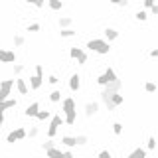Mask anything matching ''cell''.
Returning a JSON list of instances; mask_svg holds the SVG:
<instances>
[{"instance_id": "6da1fadb", "label": "cell", "mask_w": 158, "mask_h": 158, "mask_svg": "<svg viewBox=\"0 0 158 158\" xmlns=\"http://www.w3.org/2000/svg\"><path fill=\"white\" fill-rule=\"evenodd\" d=\"M121 89H123V81H121V79L107 83V85L101 89V93H99V99L105 103V107L109 109V111H115V107H113V103H111V97L115 95V93H121Z\"/></svg>"}, {"instance_id": "7a4b0ae2", "label": "cell", "mask_w": 158, "mask_h": 158, "mask_svg": "<svg viewBox=\"0 0 158 158\" xmlns=\"http://www.w3.org/2000/svg\"><path fill=\"white\" fill-rule=\"evenodd\" d=\"M85 48L89 49V52L99 53V56H109V53H111V44L105 42L103 38H91L85 44Z\"/></svg>"}, {"instance_id": "3957f363", "label": "cell", "mask_w": 158, "mask_h": 158, "mask_svg": "<svg viewBox=\"0 0 158 158\" xmlns=\"http://www.w3.org/2000/svg\"><path fill=\"white\" fill-rule=\"evenodd\" d=\"M59 127H63V117L52 115L49 117V125H48V138H56Z\"/></svg>"}, {"instance_id": "277c9868", "label": "cell", "mask_w": 158, "mask_h": 158, "mask_svg": "<svg viewBox=\"0 0 158 158\" xmlns=\"http://www.w3.org/2000/svg\"><path fill=\"white\" fill-rule=\"evenodd\" d=\"M12 89H14V79H2V81H0V101L10 99Z\"/></svg>"}, {"instance_id": "5b68a950", "label": "cell", "mask_w": 158, "mask_h": 158, "mask_svg": "<svg viewBox=\"0 0 158 158\" xmlns=\"http://www.w3.org/2000/svg\"><path fill=\"white\" fill-rule=\"evenodd\" d=\"M83 111H85V117L87 118H93L99 113V101H89L85 107H83Z\"/></svg>"}, {"instance_id": "8992f818", "label": "cell", "mask_w": 158, "mask_h": 158, "mask_svg": "<svg viewBox=\"0 0 158 158\" xmlns=\"http://www.w3.org/2000/svg\"><path fill=\"white\" fill-rule=\"evenodd\" d=\"M61 109H63V115H65V113H71V111H77L75 109V99L73 97H65V99H61Z\"/></svg>"}, {"instance_id": "52a82bcc", "label": "cell", "mask_w": 158, "mask_h": 158, "mask_svg": "<svg viewBox=\"0 0 158 158\" xmlns=\"http://www.w3.org/2000/svg\"><path fill=\"white\" fill-rule=\"evenodd\" d=\"M14 85H16V91L20 93V95H28V93H30V87H28L26 79L16 77V79H14Z\"/></svg>"}, {"instance_id": "ba28073f", "label": "cell", "mask_w": 158, "mask_h": 158, "mask_svg": "<svg viewBox=\"0 0 158 158\" xmlns=\"http://www.w3.org/2000/svg\"><path fill=\"white\" fill-rule=\"evenodd\" d=\"M38 111H40V103H38V101H32V103H30V105L26 107V111H24V117H28V118H36Z\"/></svg>"}, {"instance_id": "9c48e42d", "label": "cell", "mask_w": 158, "mask_h": 158, "mask_svg": "<svg viewBox=\"0 0 158 158\" xmlns=\"http://www.w3.org/2000/svg\"><path fill=\"white\" fill-rule=\"evenodd\" d=\"M118 36H121V34H118V30L109 26V28H105V38H103V40L111 44V42H115V40H118Z\"/></svg>"}, {"instance_id": "30bf717a", "label": "cell", "mask_w": 158, "mask_h": 158, "mask_svg": "<svg viewBox=\"0 0 158 158\" xmlns=\"http://www.w3.org/2000/svg\"><path fill=\"white\" fill-rule=\"evenodd\" d=\"M69 89H71L73 93H77L79 89H81V77H79V73H73V75L69 77Z\"/></svg>"}, {"instance_id": "8fae6325", "label": "cell", "mask_w": 158, "mask_h": 158, "mask_svg": "<svg viewBox=\"0 0 158 158\" xmlns=\"http://www.w3.org/2000/svg\"><path fill=\"white\" fill-rule=\"evenodd\" d=\"M44 85V77H38V75H32L28 81V87L32 89V91H38V89H42Z\"/></svg>"}, {"instance_id": "7c38bea8", "label": "cell", "mask_w": 158, "mask_h": 158, "mask_svg": "<svg viewBox=\"0 0 158 158\" xmlns=\"http://www.w3.org/2000/svg\"><path fill=\"white\" fill-rule=\"evenodd\" d=\"M16 105H18L16 99H12V97H10V99H4V101H0V113L8 111V109H14Z\"/></svg>"}, {"instance_id": "4fadbf2b", "label": "cell", "mask_w": 158, "mask_h": 158, "mask_svg": "<svg viewBox=\"0 0 158 158\" xmlns=\"http://www.w3.org/2000/svg\"><path fill=\"white\" fill-rule=\"evenodd\" d=\"M77 121V111H71V113H65V118H63V125L67 127H73Z\"/></svg>"}, {"instance_id": "5bb4252c", "label": "cell", "mask_w": 158, "mask_h": 158, "mask_svg": "<svg viewBox=\"0 0 158 158\" xmlns=\"http://www.w3.org/2000/svg\"><path fill=\"white\" fill-rule=\"evenodd\" d=\"M46 4H48L49 10H53V12H59V10L63 8V0H46Z\"/></svg>"}, {"instance_id": "9a60e30c", "label": "cell", "mask_w": 158, "mask_h": 158, "mask_svg": "<svg viewBox=\"0 0 158 158\" xmlns=\"http://www.w3.org/2000/svg\"><path fill=\"white\" fill-rule=\"evenodd\" d=\"M148 154H146V150L142 146H138V148H135V150L131 152V154H127L125 158H146Z\"/></svg>"}, {"instance_id": "2e32d148", "label": "cell", "mask_w": 158, "mask_h": 158, "mask_svg": "<svg viewBox=\"0 0 158 158\" xmlns=\"http://www.w3.org/2000/svg\"><path fill=\"white\" fill-rule=\"evenodd\" d=\"M71 24H73V18L71 16H59V20H57V26L59 28H71Z\"/></svg>"}, {"instance_id": "e0dca14e", "label": "cell", "mask_w": 158, "mask_h": 158, "mask_svg": "<svg viewBox=\"0 0 158 158\" xmlns=\"http://www.w3.org/2000/svg\"><path fill=\"white\" fill-rule=\"evenodd\" d=\"M12 44H14V48H24V46H26V38H24L22 34H14Z\"/></svg>"}, {"instance_id": "ac0fdd59", "label": "cell", "mask_w": 158, "mask_h": 158, "mask_svg": "<svg viewBox=\"0 0 158 158\" xmlns=\"http://www.w3.org/2000/svg\"><path fill=\"white\" fill-rule=\"evenodd\" d=\"M61 142H63V146H65V148H75V146H77L75 136H69V135L63 136V138H61Z\"/></svg>"}, {"instance_id": "d6986e66", "label": "cell", "mask_w": 158, "mask_h": 158, "mask_svg": "<svg viewBox=\"0 0 158 158\" xmlns=\"http://www.w3.org/2000/svg\"><path fill=\"white\" fill-rule=\"evenodd\" d=\"M103 75L107 77V81H109V83H111V81H117V79H118V77H117V71H115V69H113L111 65L105 69V73H103Z\"/></svg>"}, {"instance_id": "ffe728a7", "label": "cell", "mask_w": 158, "mask_h": 158, "mask_svg": "<svg viewBox=\"0 0 158 158\" xmlns=\"http://www.w3.org/2000/svg\"><path fill=\"white\" fill-rule=\"evenodd\" d=\"M59 36H61V38H75V36H77V30H73V28H63V30H59Z\"/></svg>"}, {"instance_id": "44dd1931", "label": "cell", "mask_w": 158, "mask_h": 158, "mask_svg": "<svg viewBox=\"0 0 158 158\" xmlns=\"http://www.w3.org/2000/svg\"><path fill=\"white\" fill-rule=\"evenodd\" d=\"M48 99H49L52 103H59V101L63 99V97H61V91H59V89H53V91L48 95Z\"/></svg>"}, {"instance_id": "7402d4cb", "label": "cell", "mask_w": 158, "mask_h": 158, "mask_svg": "<svg viewBox=\"0 0 158 158\" xmlns=\"http://www.w3.org/2000/svg\"><path fill=\"white\" fill-rule=\"evenodd\" d=\"M111 103H113V107H115V109H117V107H121V105H123V103H125V97H123V95H121V93H115V95H113V97H111Z\"/></svg>"}, {"instance_id": "603a6c76", "label": "cell", "mask_w": 158, "mask_h": 158, "mask_svg": "<svg viewBox=\"0 0 158 158\" xmlns=\"http://www.w3.org/2000/svg\"><path fill=\"white\" fill-rule=\"evenodd\" d=\"M46 154H48V158H61L63 150H59L57 146H53V148H49V150H46Z\"/></svg>"}, {"instance_id": "cb8c5ba5", "label": "cell", "mask_w": 158, "mask_h": 158, "mask_svg": "<svg viewBox=\"0 0 158 158\" xmlns=\"http://www.w3.org/2000/svg\"><path fill=\"white\" fill-rule=\"evenodd\" d=\"M16 61V52H12V49H6V53H4V61L2 63H14Z\"/></svg>"}, {"instance_id": "d4e9b609", "label": "cell", "mask_w": 158, "mask_h": 158, "mask_svg": "<svg viewBox=\"0 0 158 158\" xmlns=\"http://www.w3.org/2000/svg\"><path fill=\"white\" fill-rule=\"evenodd\" d=\"M14 136H16V142L24 140V138H26V128H24V127H16V128H14Z\"/></svg>"}, {"instance_id": "484cf974", "label": "cell", "mask_w": 158, "mask_h": 158, "mask_svg": "<svg viewBox=\"0 0 158 158\" xmlns=\"http://www.w3.org/2000/svg\"><path fill=\"white\" fill-rule=\"evenodd\" d=\"M135 20H136V22H146V20H148V12H146L144 8L138 10V12L135 14Z\"/></svg>"}, {"instance_id": "4316f807", "label": "cell", "mask_w": 158, "mask_h": 158, "mask_svg": "<svg viewBox=\"0 0 158 158\" xmlns=\"http://www.w3.org/2000/svg\"><path fill=\"white\" fill-rule=\"evenodd\" d=\"M83 52V48H79V46H71L69 48V57L71 59H77V56Z\"/></svg>"}, {"instance_id": "83f0119b", "label": "cell", "mask_w": 158, "mask_h": 158, "mask_svg": "<svg viewBox=\"0 0 158 158\" xmlns=\"http://www.w3.org/2000/svg\"><path fill=\"white\" fill-rule=\"evenodd\" d=\"M75 142H77V146H85L87 142H89V136L87 135H77L75 136Z\"/></svg>"}, {"instance_id": "f1b7e54d", "label": "cell", "mask_w": 158, "mask_h": 158, "mask_svg": "<svg viewBox=\"0 0 158 158\" xmlns=\"http://www.w3.org/2000/svg\"><path fill=\"white\" fill-rule=\"evenodd\" d=\"M123 131H125V125H123V123H113V132H115V135L118 136V135H123Z\"/></svg>"}, {"instance_id": "f546056e", "label": "cell", "mask_w": 158, "mask_h": 158, "mask_svg": "<svg viewBox=\"0 0 158 158\" xmlns=\"http://www.w3.org/2000/svg\"><path fill=\"white\" fill-rule=\"evenodd\" d=\"M49 117H52V113H49V111H42V109H40V111H38V115H36L38 121H48Z\"/></svg>"}, {"instance_id": "4dcf8cb0", "label": "cell", "mask_w": 158, "mask_h": 158, "mask_svg": "<svg viewBox=\"0 0 158 158\" xmlns=\"http://www.w3.org/2000/svg\"><path fill=\"white\" fill-rule=\"evenodd\" d=\"M40 135V127H32L30 131H26V138H36Z\"/></svg>"}, {"instance_id": "1f68e13d", "label": "cell", "mask_w": 158, "mask_h": 158, "mask_svg": "<svg viewBox=\"0 0 158 158\" xmlns=\"http://www.w3.org/2000/svg\"><path fill=\"white\" fill-rule=\"evenodd\" d=\"M144 91L146 93H156V83L154 81H146L144 83Z\"/></svg>"}, {"instance_id": "d6a6232c", "label": "cell", "mask_w": 158, "mask_h": 158, "mask_svg": "<svg viewBox=\"0 0 158 158\" xmlns=\"http://www.w3.org/2000/svg\"><path fill=\"white\" fill-rule=\"evenodd\" d=\"M75 61L79 63V65H85V63H87V52H81V53L77 56V59H75Z\"/></svg>"}, {"instance_id": "836d02e7", "label": "cell", "mask_w": 158, "mask_h": 158, "mask_svg": "<svg viewBox=\"0 0 158 158\" xmlns=\"http://www.w3.org/2000/svg\"><path fill=\"white\" fill-rule=\"evenodd\" d=\"M28 4H32V6H36V8H44L46 6V0H26Z\"/></svg>"}, {"instance_id": "e575fe53", "label": "cell", "mask_w": 158, "mask_h": 158, "mask_svg": "<svg viewBox=\"0 0 158 158\" xmlns=\"http://www.w3.org/2000/svg\"><path fill=\"white\" fill-rule=\"evenodd\" d=\"M12 71H14V75H20V73L24 71V63H14V67H12Z\"/></svg>"}, {"instance_id": "d590c367", "label": "cell", "mask_w": 158, "mask_h": 158, "mask_svg": "<svg viewBox=\"0 0 158 158\" xmlns=\"http://www.w3.org/2000/svg\"><path fill=\"white\" fill-rule=\"evenodd\" d=\"M146 148H148V150H154V148H156V138L154 136H150L146 140Z\"/></svg>"}, {"instance_id": "8d00e7d4", "label": "cell", "mask_w": 158, "mask_h": 158, "mask_svg": "<svg viewBox=\"0 0 158 158\" xmlns=\"http://www.w3.org/2000/svg\"><path fill=\"white\" fill-rule=\"evenodd\" d=\"M53 146H56V142H53V138H48V140H46V142L42 144V148H44V150H49V148H53Z\"/></svg>"}, {"instance_id": "74e56055", "label": "cell", "mask_w": 158, "mask_h": 158, "mask_svg": "<svg viewBox=\"0 0 158 158\" xmlns=\"http://www.w3.org/2000/svg\"><path fill=\"white\" fill-rule=\"evenodd\" d=\"M26 30H28V32H40V30H42V26H40L38 22H34V24H30Z\"/></svg>"}, {"instance_id": "f35d334b", "label": "cell", "mask_w": 158, "mask_h": 158, "mask_svg": "<svg viewBox=\"0 0 158 158\" xmlns=\"http://www.w3.org/2000/svg\"><path fill=\"white\" fill-rule=\"evenodd\" d=\"M34 75L44 77V65H42V63H36V73H34Z\"/></svg>"}, {"instance_id": "ab89813d", "label": "cell", "mask_w": 158, "mask_h": 158, "mask_svg": "<svg viewBox=\"0 0 158 158\" xmlns=\"http://www.w3.org/2000/svg\"><path fill=\"white\" fill-rule=\"evenodd\" d=\"M97 158H113V154H111V150H101L97 154Z\"/></svg>"}, {"instance_id": "60d3db41", "label": "cell", "mask_w": 158, "mask_h": 158, "mask_svg": "<svg viewBox=\"0 0 158 158\" xmlns=\"http://www.w3.org/2000/svg\"><path fill=\"white\" fill-rule=\"evenodd\" d=\"M57 81H59V79H57V75H56V73H52V75H48V83H49V85H56Z\"/></svg>"}, {"instance_id": "b9f144b4", "label": "cell", "mask_w": 158, "mask_h": 158, "mask_svg": "<svg viewBox=\"0 0 158 158\" xmlns=\"http://www.w3.org/2000/svg\"><path fill=\"white\" fill-rule=\"evenodd\" d=\"M6 142H8V144H14V142H16V136H14V131H12V132H8V136H6Z\"/></svg>"}, {"instance_id": "7bdbcfd3", "label": "cell", "mask_w": 158, "mask_h": 158, "mask_svg": "<svg viewBox=\"0 0 158 158\" xmlns=\"http://www.w3.org/2000/svg\"><path fill=\"white\" fill-rule=\"evenodd\" d=\"M154 4H156V0H142V6H144V10L150 8V6H154Z\"/></svg>"}, {"instance_id": "ee69618b", "label": "cell", "mask_w": 158, "mask_h": 158, "mask_svg": "<svg viewBox=\"0 0 158 158\" xmlns=\"http://www.w3.org/2000/svg\"><path fill=\"white\" fill-rule=\"evenodd\" d=\"M61 158H73L71 148H65V150H63V154H61Z\"/></svg>"}, {"instance_id": "f6af8a7d", "label": "cell", "mask_w": 158, "mask_h": 158, "mask_svg": "<svg viewBox=\"0 0 158 158\" xmlns=\"http://www.w3.org/2000/svg\"><path fill=\"white\" fill-rule=\"evenodd\" d=\"M4 123H6V117H4V113H0V131H2Z\"/></svg>"}, {"instance_id": "bcb514c9", "label": "cell", "mask_w": 158, "mask_h": 158, "mask_svg": "<svg viewBox=\"0 0 158 158\" xmlns=\"http://www.w3.org/2000/svg\"><path fill=\"white\" fill-rule=\"evenodd\" d=\"M150 57H158V49H156V48L150 49Z\"/></svg>"}, {"instance_id": "7dc6e473", "label": "cell", "mask_w": 158, "mask_h": 158, "mask_svg": "<svg viewBox=\"0 0 158 158\" xmlns=\"http://www.w3.org/2000/svg\"><path fill=\"white\" fill-rule=\"evenodd\" d=\"M118 6H121V8H127L128 6V0H121V2H118Z\"/></svg>"}, {"instance_id": "c3c4849f", "label": "cell", "mask_w": 158, "mask_h": 158, "mask_svg": "<svg viewBox=\"0 0 158 158\" xmlns=\"http://www.w3.org/2000/svg\"><path fill=\"white\" fill-rule=\"evenodd\" d=\"M4 53H6V49H2V48H0V63L4 61Z\"/></svg>"}, {"instance_id": "681fc988", "label": "cell", "mask_w": 158, "mask_h": 158, "mask_svg": "<svg viewBox=\"0 0 158 158\" xmlns=\"http://www.w3.org/2000/svg\"><path fill=\"white\" fill-rule=\"evenodd\" d=\"M109 2H111V4H115V6H118V2H121V0H109Z\"/></svg>"}]
</instances>
